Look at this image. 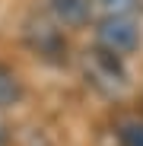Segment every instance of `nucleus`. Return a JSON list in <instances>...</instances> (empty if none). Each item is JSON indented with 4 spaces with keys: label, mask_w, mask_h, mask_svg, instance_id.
Returning a JSON list of instances; mask_svg holds the SVG:
<instances>
[{
    "label": "nucleus",
    "mask_w": 143,
    "mask_h": 146,
    "mask_svg": "<svg viewBox=\"0 0 143 146\" xmlns=\"http://www.w3.org/2000/svg\"><path fill=\"white\" fill-rule=\"evenodd\" d=\"M83 73H86L89 86L99 89L102 95H108V99H118L130 89V73L124 67V57L105 51L99 44H92L83 54Z\"/></svg>",
    "instance_id": "nucleus-1"
},
{
    "label": "nucleus",
    "mask_w": 143,
    "mask_h": 146,
    "mask_svg": "<svg viewBox=\"0 0 143 146\" xmlns=\"http://www.w3.org/2000/svg\"><path fill=\"white\" fill-rule=\"evenodd\" d=\"M7 140V127H3V121H0V143Z\"/></svg>",
    "instance_id": "nucleus-8"
},
{
    "label": "nucleus",
    "mask_w": 143,
    "mask_h": 146,
    "mask_svg": "<svg viewBox=\"0 0 143 146\" xmlns=\"http://www.w3.org/2000/svg\"><path fill=\"white\" fill-rule=\"evenodd\" d=\"M19 99H22V86H19V80L13 76L3 64H0V108L19 105Z\"/></svg>",
    "instance_id": "nucleus-5"
},
{
    "label": "nucleus",
    "mask_w": 143,
    "mask_h": 146,
    "mask_svg": "<svg viewBox=\"0 0 143 146\" xmlns=\"http://www.w3.org/2000/svg\"><path fill=\"white\" fill-rule=\"evenodd\" d=\"M118 133H121V143L124 146H143V121H137V117L124 121Z\"/></svg>",
    "instance_id": "nucleus-7"
},
{
    "label": "nucleus",
    "mask_w": 143,
    "mask_h": 146,
    "mask_svg": "<svg viewBox=\"0 0 143 146\" xmlns=\"http://www.w3.org/2000/svg\"><path fill=\"white\" fill-rule=\"evenodd\" d=\"M22 38H26V48L45 64H64L67 60V35L57 26L54 19L45 16H32L22 29Z\"/></svg>",
    "instance_id": "nucleus-2"
},
{
    "label": "nucleus",
    "mask_w": 143,
    "mask_h": 146,
    "mask_svg": "<svg viewBox=\"0 0 143 146\" xmlns=\"http://www.w3.org/2000/svg\"><path fill=\"white\" fill-rule=\"evenodd\" d=\"M95 44L105 48V51L118 54V57H127L134 54L140 41H143V29L134 16H105L99 22V29H95Z\"/></svg>",
    "instance_id": "nucleus-3"
},
{
    "label": "nucleus",
    "mask_w": 143,
    "mask_h": 146,
    "mask_svg": "<svg viewBox=\"0 0 143 146\" xmlns=\"http://www.w3.org/2000/svg\"><path fill=\"white\" fill-rule=\"evenodd\" d=\"M92 3H99L108 16H134L143 7L140 0H92Z\"/></svg>",
    "instance_id": "nucleus-6"
},
{
    "label": "nucleus",
    "mask_w": 143,
    "mask_h": 146,
    "mask_svg": "<svg viewBox=\"0 0 143 146\" xmlns=\"http://www.w3.org/2000/svg\"><path fill=\"white\" fill-rule=\"evenodd\" d=\"M48 7H51V16L57 26H70V29L83 26L92 10L89 0H48Z\"/></svg>",
    "instance_id": "nucleus-4"
}]
</instances>
